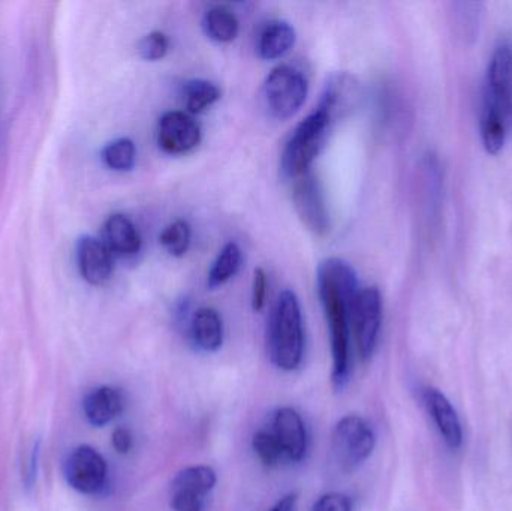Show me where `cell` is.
I'll return each mask as SVG.
<instances>
[{"label": "cell", "instance_id": "obj_1", "mask_svg": "<svg viewBox=\"0 0 512 511\" xmlns=\"http://www.w3.org/2000/svg\"><path fill=\"white\" fill-rule=\"evenodd\" d=\"M318 293L330 330L333 372L331 380L337 390L343 389L351 371V311L358 293L354 269L340 258L321 261L316 272Z\"/></svg>", "mask_w": 512, "mask_h": 511}, {"label": "cell", "instance_id": "obj_2", "mask_svg": "<svg viewBox=\"0 0 512 511\" xmlns=\"http://www.w3.org/2000/svg\"><path fill=\"white\" fill-rule=\"evenodd\" d=\"M267 347L271 362L280 371L300 368L304 356L303 314L294 291H282L274 303L268 321Z\"/></svg>", "mask_w": 512, "mask_h": 511}, {"label": "cell", "instance_id": "obj_3", "mask_svg": "<svg viewBox=\"0 0 512 511\" xmlns=\"http://www.w3.org/2000/svg\"><path fill=\"white\" fill-rule=\"evenodd\" d=\"M333 116L318 107L312 114L301 120L292 132L282 153V171L289 179L312 171L313 161L324 147Z\"/></svg>", "mask_w": 512, "mask_h": 511}, {"label": "cell", "instance_id": "obj_4", "mask_svg": "<svg viewBox=\"0 0 512 511\" xmlns=\"http://www.w3.org/2000/svg\"><path fill=\"white\" fill-rule=\"evenodd\" d=\"M309 92L306 77L291 65H279L265 78L262 87L265 107L277 120L295 116Z\"/></svg>", "mask_w": 512, "mask_h": 511}, {"label": "cell", "instance_id": "obj_5", "mask_svg": "<svg viewBox=\"0 0 512 511\" xmlns=\"http://www.w3.org/2000/svg\"><path fill=\"white\" fill-rule=\"evenodd\" d=\"M376 446L372 426L360 416H345L337 422L331 437V449L340 470L351 473L372 455Z\"/></svg>", "mask_w": 512, "mask_h": 511}, {"label": "cell", "instance_id": "obj_6", "mask_svg": "<svg viewBox=\"0 0 512 511\" xmlns=\"http://www.w3.org/2000/svg\"><path fill=\"white\" fill-rule=\"evenodd\" d=\"M382 326V296L376 287L358 290L352 303L351 329L358 354L364 362L372 359L378 347Z\"/></svg>", "mask_w": 512, "mask_h": 511}, {"label": "cell", "instance_id": "obj_7", "mask_svg": "<svg viewBox=\"0 0 512 511\" xmlns=\"http://www.w3.org/2000/svg\"><path fill=\"white\" fill-rule=\"evenodd\" d=\"M65 479L68 485L80 494H99L107 485V462L93 447H77L66 458Z\"/></svg>", "mask_w": 512, "mask_h": 511}, {"label": "cell", "instance_id": "obj_8", "mask_svg": "<svg viewBox=\"0 0 512 511\" xmlns=\"http://www.w3.org/2000/svg\"><path fill=\"white\" fill-rule=\"evenodd\" d=\"M292 200L298 218L307 230L321 237L330 231V215L325 204L324 192L313 171H307L294 179Z\"/></svg>", "mask_w": 512, "mask_h": 511}, {"label": "cell", "instance_id": "obj_9", "mask_svg": "<svg viewBox=\"0 0 512 511\" xmlns=\"http://www.w3.org/2000/svg\"><path fill=\"white\" fill-rule=\"evenodd\" d=\"M216 482L215 470L207 465H195L180 471L171 483V509L204 511Z\"/></svg>", "mask_w": 512, "mask_h": 511}, {"label": "cell", "instance_id": "obj_10", "mask_svg": "<svg viewBox=\"0 0 512 511\" xmlns=\"http://www.w3.org/2000/svg\"><path fill=\"white\" fill-rule=\"evenodd\" d=\"M484 102L495 108L512 129V48L499 45L487 71Z\"/></svg>", "mask_w": 512, "mask_h": 511}, {"label": "cell", "instance_id": "obj_11", "mask_svg": "<svg viewBox=\"0 0 512 511\" xmlns=\"http://www.w3.org/2000/svg\"><path fill=\"white\" fill-rule=\"evenodd\" d=\"M201 141V128L194 117L183 111H168L159 120L158 144L165 153L183 155Z\"/></svg>", "mask_w": 512, "mask_h": 511}, {"label": "cell", "instance_id": "obj_12", "mask_svg": "<svg viewBox=\"0 0 512 511\" xmlns=\"http://www.w3.org/2000/svg\"><path fill=\"white\" fill-rule=\"evenodd\" d=\"M77 266L90 285L107 284L114 272V255L101 239L84 236L77 243Z\"/></svg>", "mask_w": 512, "mask_h": 511}, {"label": "cell", "instance_id": "obj_13", "mask_svg": "<svg viewBox=\"0 0 512 511\" xmlns=\"http://www.w3.org/2000/svg\"><path fill=\"white\" fill-rule=\"evenodd\" d=\"M271 432L279 441L288 461L301 462L306 458L309 437L303 417L294 408L283 407L274 413Z\"/></svg>", "mask_w": 512, "mask_h": 511}, {"label": "cell", "instance_id": "obj_14", "mask_svg": "<svg viewBox=\"0 0 512 511\" xmlns=\"http://www.w3.org/2000/svg\"><path fill=\"white\" fill-rule=\"evenodd\" d=\"M423 399L442 440L450 449H460L463 443L462 423L447 396L438 389L429 387L424 390Z\"/></svg>", "mask_w": 512, "mask_h": 511}, {"label": "cell", "instance_id": "obj_15", "mask_svg": "<svg viewBox=\"0 0 512 511\" xmlns=\"http://www.w3.org/2000/svg\"><path fill=\"white\" fill-rule=\"evenodd\" d=\"M101 240L114 257H134L143 246V240L134 222L122 213H114L105 221Z\"/></svg>", "mask_w": 512, "mask_h": 511}, {"label": "cell", "instance_id": "obj_16", "mask_svg": "<svg viewBox=\"0 0 512 511\" xmlns=\"http://www.w3.org/2000/svg\"><path fill=\"white\" fill-rule=\"evenodd\" d=\"M125 407L122 392L116 387L101 386L87 393L83 401L84 416L95 428H102L120 416Z\"/></svg>", "mask_w": 512, "mask_h": 511}, {"label": "cell", "instance_id": "obj_17", "mask_svg": "<svg viewBox=\"0 0 512 511\" xmlns=\"http://www.w3.org/2000/svg\"><path fill=\"white\" fill-rule=\"evenodd\" d=\"M224 321L213 308H200L191 321L194 344L206 353H215L224 344Z\"/></svg>", "mask_w": 512, "mask_h": 511}, {"label": "cell", "instance_id": "obj_18", "mask_svg": "<svg viewBox=\"0 0 512 511\" xmlns=\"http://www.w3.org/2000/svg\"><path fill=\"white\" fill-rule=\"evenodd\" d=\"M295 39H297V33L288 21H270L259 33V56L265 60L280 59L294 47Z\"/></svg>", "mask_w": 512, "mask_h": 511}, {"label": "cell", "instance_id": "obj_19", "mask_svg": "<svg viewBox=\"0 0 512 511\" xmlns=\"http://www.w3.org/2000/svg\"><path fill=\"white\" fill-rule=\"evenodd\" d=\"M481 141L484 149L489 155H499L504 150L507 143L510 126L505 122L504 117L484 102L483 111H481Z\"/></svg>", "mask_w": 512, "mask_h": 511}, {"label": "cell", "instance_id": "obj_20", "mask_svg": "<svg viewBox=\"0 0 512 511\" xmlns=\"http://www.w3.org/2000/svg\"><path fill=\"white\" fill-rule=\"evenodd\" d=\"M203 27L210 39L227 44L239 35L240 23L233 11L225 6H215L204 15Z\"/></svg>", "mask_w": 512, "mask_h": 511}, {"label": "cell", "instance_id": "obj_21", "mask_svg": "<svg viewBox=\"0 0 512 511\" xmlns=\"http://www.w3.org/2000/svg\"><path fill=\"white\" fill-rule=\"evenodd\" d=\"M243 263L242 249L239 245L234 242L227 243L219 252L218 258L213 263L212 269L209 272V278H207V285L212 290L222 287L227 284L230 279L239 272L240 267Z\"/></svg>", "mask_w": 512, "mask_h": 511}, {"label": "cell", "instance_id": "obj_22", "mask_svg": "<svg viewBox=\"0 0 512 511\" xmlns=\"http://www.w3.org/2000/svg\"><path fill=\"white\" fill-rule=\"evenodd\" d=\"M221 98V90L207 80H191L183 86V101L191 114H200Z\"/></svg>", "mask_w": 512, "mask_h": 511}, {"label": "cell", "instance_id": "obj_23", "mask_svg": "<svg viewBox=\"0 0 512 511\" xmlns=\"http://www.w3.org/2000/svg\"><path fill=\"white\" fill-rule=\"evenodd\" d=\"M102 162L105 167L119 173H126L135 167L137 161V149L131 138H117L111 141L101 152Z\"/></svg>", "mask_w": 512, "mask_h": 511}, {"label": "cell", "instance_id": "obj_24", "mask_svg": "<svg viewBox=\"0 0 512 511\" xmlns=\"http://www.w3.org/2000/svg\"><path fill=\"white\" fill-rule=\"evenodd\" d=\"M192 231L191 225L183 219H177V221L171 222L168 227L164 228L161 236H159V242L164 246L165 251L171 255V257L180 258L186 255L191 246Z\"/></svg>", "mask_w": 512, "mask_h": 511}, {"label": "cell", "instance_id": "obj_25", "mask_svg": "<svg viewBox=\"0 0 512 511\" xmlns=\"http://www.w3.org/2000/svg\"><path fill=\"white\" fill-rule=\"evenodd\" d=\"M252 447H254L255 455L258 456L259 461L265 467H277L280 462L285 458L282 447L279 441L274 437L273 432L259 431L254 435L252 440Z\"/></svg>", "mask_w": 512, "mask_h": 511}, {"label": "cell", "instance_id": "obj_26", "mask_svg": "<svg viewBox=\"0 0 512 511\" xmlns=\"http://www.w3.org/2000/svg\"><path fill=\"white\" fill-rule=\"evenodd\" d=\"M456 15L459 18V27L465 39L477 38L480 32L481 3H456Z\"/></svg>", "mask_w": 512, "mask_h": 511}, {"label": "cell", "instance_id": "obj_27", "mask_svg": "<svg viewBox=\"0 0 512 511\" xmlns=\"http://www.w3.org/2000/svg\"><path fill=\"white\" fill-rule=\"evenodd\" d=\"M170 50V39L164 32H150L138 42V53L144 60L158 62L164 59Z\"/></svg>", "mask_w": 512, "mask_h": 511}, {"label": "cell", "instance_id": "obj_28", "mask_svg": "<svg viewBox=\"0 0 512 511\" xmlns=\"http://www.w3.org/2000/svg\"><path fill=\"white\" fill-rule=\"evenodd\" d=\"M312 511H352V504L346 495L330 492L316 501Z\"/></svg>", "mask_w": 512, "mask_h": 511}, {"label": "cell", "instance_id": "obj_29", "mask_svg": "<svg viewBox=\"0 0 512 511\" xmlns=\"http://www.w3.org/2000/svg\"><path fill=\"white\" fill-rule=\"evenodd\" d=\"M265 300H267V273L258 267L254 273V284H252V308L254 311H262Z\"/></svg>", "mask_w": 512, "mask_h": 511}, {"label": "cell", "instance_id": "obj_30", "mask_svg": "<svg viewBox=\"0 0 512 511\" xmlns=\"http://www.w3.org/2000/svg\"><path fill=\"white\" fill-rule=\"evenodd\" d=\"M111 443H113L114 450L120 455H128L134 446V437H132L131 431L126 428H117L113 432L111 437Z\"/></svg>", "mask_w": 512, "mask_h": 511}, {"label": "cell", "instance_id": "obj_31", "mask_svg": "<svg viewBox=\"0 0 512 511\" xmlns=\"http://www.w3.org/2000/svg\"><path fill=\"white\" fill-rule=\"evenodd\" d=\"M39 464V444L32 447V452L29 455V462H27L26 476H24V483L27 488H32L36 480V473H38Z\"/></svg>", "mask_w": 512, "mask_h": 511}, {"label": "cell", "instance_id": "obj_32", "mask_svg": "<svg viewBox=\"0 0 512 511\" xmlns=\"http://www.w3.org/2000/svg\"><path fill=\"white\" fill-rule=\"evenodd\" d=\"M298 497L297 494H288L280 498L273 507L268 511H297Z\"/></svg>", "mask_w": 512, "mask_h": 511}]
</instances>
